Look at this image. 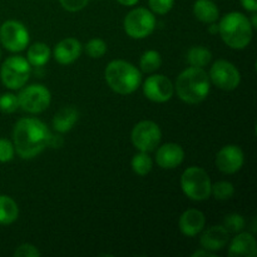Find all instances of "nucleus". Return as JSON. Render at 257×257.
<instances>
[{"instance_id":"obj_1","label":"nucleus","mask_w":257,"mask_h":257,"mask_svg":"<svg viewBox=\"0 0 257 257\" xmlns=\"http://www.w3.org/2000/svg\"><path fill=\"white\" fill-rule=\"evenodd\" d=\"M50 132L47 125L37 118H22L13 130V145L18 155L24 160L37 157L49 142Z\"/></svg>"},{"instance_id":"obj_2","label":"nucleus","mask_w":257,"mask_h":257,"mask_svg":"<svg viewBox=\"0 0 257 257\" xmlns=\"http://www.w3.org/2000/svg\"><path fill=\"white\" fill-rule=\"evenodd\" d=\"M210 77L203 68L190 67L183 70L176 80L175 89L181 100L188 104H197L205 100L210 93Z\"/></svg>"},{"instance_id":"obj_3","label":"nucleus","mask_w":257,"mask_h":257,"mask_svg":"<svg viewBox=\"0 0 257 257\" xmlns=\"http://www.w3.org/2000/svg\"><path fill=\"white\" fill-rule=\"evenodd\" d=\"M218 33L223 43L232 49H243L252 40L253 28L250 19L238 12L226 14L218 24Z\"/></svg>"},{"instance_id":"obj_4","label":"nucleus","mask_w":257,"mask_h":257,"mask_svg":"<svg viewBox=\"0 0 257 257\" xmlns=\"http://www.w3.org/2000/svg\"><path fill=\"white\" fill-rule=\"evenodd\" d=\"M105 82L113 92L127 95L136 92L142 82L141 72L125 60H113L104 70Z\"/></svg>"},{"instance_id":"obj_5","label":"nucleus","mask_w":257,"mask_h":257,"mask_svg":"<svg viewBox=\"0 0 257 257\" xmlns=\"http://www.w3.org/2000/svg\"><path fill=\"white\" fill-rule=\"evenodd\" d=\"M211 178L201 167H188L181 176V188L192 201H205L211 196Z\"/></svg>"},{"instance_id":"obj_6","label":"nucleus","mask_w":257,"mask_h":257,"mask_svg":"<svg viewBox=\"0 0 257 257\" xmlns=\"http://www.w3.org/2000/svg\"><path fill=\"white\" fill-rule=\"evenodd\" d=\"M30 73H32V65L29 64L27 58L14 55L4 60L0 69V77L5 87L15 90L27 84Z\"/></svg>"},{"instance_id":"obj_7","label":"nucleus","mask_w":257,"mask_h":257,"mask_svg":"<svg viewBox=\"0 0 257 257\" xmlns=\"http://www.w3.org/2000/svg\"><path fill=\"white\" fill-rule=\"evenodd\" d=\"M124 32L133 39H145L153 33L156 28V18L146 8L131 10L123 22Z\"/></svg>"},{"instance_id":"obj_8","label":"nucleus","mask_w":257,"mask_h":257,"mask_svg":"<svg viewBox=\"0 0 257 257\" xmlns=\"http://www.w3.org/2000/svg\"><path fill=\"white\" fill-rule=\"evenodd\" d=\"M18 102L23 110L32 114H38L44 112L49 107L52 102V94L44 85L32 84L20 90L18 94Z\"/></svg>"},{"instance_id":"obj_9","label":"nucleus","mask_w":257,"mask_h":257,"mask_svg":"<svg viewBox=\"0 0 257 257\" xmlns=\"http://www.w3.org/2000/svg\"><path fill=\"white\" fill-rule=\"evenodd\" d=\"M29 32L18 20H7L0 27V43L9 52H22L29 44Z\"/></svg>"},{"instance_id":"obj_10","label":"nucleus","mask_w":257,"mask_h":257,"mask_svg":"<svg viewBox=\"0 0 257 257\" xmlns=\"http://www.w3.org/2000/svg\"><path fill=\"white\" fill-rule=\"evenodd\" d=\"M162 132L157 123L153 120H142L132 130L131 140L140 152H152L160 145Z\"/></svg>"},{"instance_id":"obj_11","label":"nucleus","mask_w":257,"mask_h":257,"mask_svg":"<svg viewBox=\"0 0 257 257\" xmlns=\"http://www.w3.org/2000/svg\"><path fill=\"white\" fill-rule=\"evenodd\" d=\"M208 77L216 87L222 90L236 89L241 82V74L237 68L225 59L213 63Z\"/></svg>"},{"instance_id":"obj_12","label":"nucleus","mask_w":257,"mask_h":257,"mask_svg":"<svg viewBox=\"0 0 257 257\" xmlns=\"http://www.w3.org/2000/svg\"><path fill=\"white\" fill-rule=\"evenodd\" d=\"M143 93L152 102L165 103L173 97L175 85L165 75L155 74L148 77L143 83Z\"/></svg>"},{"instance_id":"obj_13","label":"nucleus","mask_w":257,"mask_h":257,"mask_svg":"<svg viewBox=\"0 0 257 257\" xmlns=\"http://www.w3.org/2000/svg\"><path fill=\"white\" fill-rule=\"evenodd\" d=\"M243 152L238 146L228 145L221 148L216 156V166L226 175H232L241 170L243 166Z\"/></svg>"},{"instance_id":"obj_14","label":"nucleus","mask_w":257,"mask_h":257,"mask_svg":"<svg viewBox=\"0 0 257 257\" xmlns=\"http://www.w3.org/2000/svg\"><path fill=\"white\" fill-rule=\"evenodd\" d=\"M185 151L177 143H166L156 153L157 165L163 170H173L183 162Z\"/></svg>"},{"instance_id":"obj_15","label":"nucleus","mask_w":257,"mask_h":257,"mask_svg":"<svg viewBox=\"0 0 257 257\" xmlns=\"http://www.w3.org/2000/svg\"><path fill=\"white\" fill-rule=\"evenodd\" d=\"M82 54V44L74 38H65L55 45L53 57L59 64L68 65L78 59Z\"/></svg>"},{"instance_id":"obj_16","label":"nucleus","mask_w":257,"mask_h":257,"mask_svg":"<svg viewBox=\"0 0 257 257\" xmlns=\"http://www.w3.org/2000/svg\"><path fill=\"white\" fill-rule=\"evenodd\" d=\"M228 238H230V233L223 226H212L202 233L200 243L205 250L216 252V251L222 250L227 245Z\"/></svg>"},{"instance_id":"obj_17","label":"nucleus","mask_w":257,"mask_h":257,"mask_svg":"<svg viewBox=\"0 0 257 257\" xmlns=\"http://www.w3.org/2000/svg\"><path fill=\"white\" fill-rule=\"evenodd\" d=\"M205 223L206 217L203 212H201L200 210H196V208H191V210L185 211L181 215L178 226H180V230L183 235L187 236V237H193L203 230Z\"/></svg>"},{"instance_id":"obj_18","label":"nucleus","mask_w":257,"mask_h":257,"mask_svg":"<svg viewBox=\"0 0 257 257\" xmlns=\"http://www.w3.org/2000/svg\"><path fill=\"white\" fill-rule=\"evenodd\" d=\"M257 255V243L250 232H238L231 242L228 256L231 257H255Z\"/></svg>"},{"instance_id":"obj_19","label":"nucleus","mask_w":257,"mask_h":257,"mask_svg":"<svg viewBox=\"0 0 257 257\" xmlns=\"http://www.w3.org/2000/svg\"><path fill=\"white\" fill-rule=\"evenodd\" d=\"M79 118V112L73 107H64L58 110L53 118V128L59 133H67L74 127Z\"/></svg>"},{"instance_id":"obj_20","label":"nucleus","mask_w":257,"mask_h":257,"mask_svg":"<svg viewBox=\"0 0 257 257\" xmlns=\"http://www.w3.org/2000/svg\"><path fill=\"white\" fill-rule=\"evenodd\" d=\"M193 14L200 22L211 24L220 17L218 8L212 0H196L193 4Z\"/></svg>"},{"instance_id":"obj_21","label":"nucleus","mask_w":257,"mask_h":257,"mask_svg":"<svg viewBox=\"0 0 257 257\" xmlns=\"http://www.w3.org/2000/svg\"><path fill=\"white\" fill-rule=\"evenodd\" d=\"M19 207L12 197L0 195V225H12L18 220Z\"/></svg>"},{"instance_id":"obj_22","label":"nucleus","mask_w":257,"mask_h":257,"mask_svg":"<svg viewBox=\"0 0 257 257\" xmlns=\"http://www.w3.org/2000/svg\"><path fill=\"white\" fill-rule=\"evenodd\" d=\"M50 49L44 43H35L29 47L27 53V60L33 67H43L50 59Z\"/></svg>"},{"instance_id":"obj_23","label":"nucleus","mask_w":257,"mask_h":257,"mask_svg":"<svg viewBox=\"0 0 257 257\" xmlns=\"http://www.w3.org/2000/svg\"><path fill=\"white\" fill-rule=\"evenodd\" d=\"M186 59H187L188 64L191 67L203 68L211 62V59H212V53L207 48L197 45V47H192L188 50Z\"/></svg>"},{"instance_id":"obj_24","label":"nucleus","mask_w":257,"mask_h":257,"mask_svg":"<svg viewBox=\"0 0 257 257\" xmlns=\"http://www.w3.org/2000/svg\"><path fill=\"white\" fill-rule=\"evenodd\" d=\"M161 65H162V58L157 50H147L141 57L140 67L142 72L153 73L160 69Z\"/></svg>"},{"instance_id":"obj_25","label":"nucleus","mask_w":257,"mask_h":257,"mask_svg":"<svg viewBox=\"0 0 257 257\" xmlns=\"http://www.w3.org/2000/svg\"><path fill=\"white\" fill-rule=\"evenodd\" d=\"M153 167L152 158L148 156L147 152H140L136 155L132 160V170L136 175L146 176L151 172Z\"/></svg>"},{"instance_id":"obj_26","label":"nucleus","mask_w":257,"mask_h":257,"mask_svg":"<svg viewBox=\"0 0 257 257\" xmlns=\"http://www.w3.org/2000/svg\"><path fill=\"white\" fill-rule=\"evenodd\" d=\"M233 193H235V187L232 183L227 182V181H218L211 186V195H213L216 200H230Z\"/></svg>"},{"instance_id":"obj_27","label":"nucleus","mask_w":257,"mask_h":257,"mask_svg":"<svg viewBox=\"0 0 257 257\" xmlns=\"http://www.w3.org/2000/svg\"><path fill=\"white\" fill-rule=\"evenodd\" d=\"M245 218L243 216L238 215V213H231V215L226 216L223 220V227L227 230L228 233H238L245 228Z\"/></svg>"},{"instance_id":"obj_28","label":"nucleus","mask_w":257,"mask_h":257,"mask_svg":"<svg viewBox=\"0 0 257 257\" xmlns=\"http://www.w3.org/2000/svg\"><path fill=\"white\" fill-rule=\"evenodd\" d=\"M85 52L90 58H102L107 53V44L103 39L93 38L85 45Z\"/></svg>"},{"instance_id":"obj_29","label":"nucleus","mask_w":257,"mask_h":257,"mask_svg":"<svg viewBox=\"0 0 257 257\" xmlns=\"http://www.w3.org/2000/svg\"><path fill=\"white\" fill-rule=\"evenodd\" d=\"M19 108V102H18V95L13 93H5L0 95V112L3 113H14Z\"/></svg>"},{"instance_id":"obj_30","label":"nucleus","mask_w":257,"mask_h":257,"mask_svg":"<svg viewBox=\"0 0 257 257\" xmlns=\"http://www.w3.org/2000/svg\"><path fill=\"white\" fill-rule=\"evenodd\" d=\"M14 145L7 138H0V162H10L14 158Z\"/></svg>"},{"instance_id":"obj_31","label":"nucleus","mask_w":257,"mask_h":257,"mask_svg":"<svg viewBox=\"0 0 257 257\" xmlns=\"http://www.w3.org/2000/svg\"><path fill=\"white\" fill-rule=\"evenodd\" d=\"M151 10L158 15H165L173 8L175 0H148Z\"/></svg>"},{"instance_id":"obj_32","label":"nucleus","mask_w":257,"mask_h":257,"mask_svg":"<svg viewBox=\"0 0 257 257\" xmlns=\"http://www.w3.org/2000/svg\"><path fill=\"white\" fill-rule=\"evenodd\" d=\"M42 253L32 243H23L15 250V257H39Z\"/></svg>"},{"instance_id":"obj_33","label":"nucleus","mask_w":257,"mask_h":257,"mask_svg":"<svg viewBox=\"0 0 257 257\" xmlns=\"http://www.w3.org/2000/svg\"><path fill=\"white\" fill-rule=\"evenodd\" d=\"M59 2L65 10L75 13L84 9L88 3H89V0H59Z\"/></svg>"},{"instance_id":"obj_34","label":"nucleus","mask_w":257,"mask_h":257,"mask_svg":"<svg viewBox=\"0 0 257 257\" xmlns=\"http://www.w3.org/2000/svg\"><path fill=\"white\" fill-rule=\"evenodd\" d=\"M241 4L246 10L251 13L257 12V0H241Z\"/></svg>"},{"instance_id":"obj_35","label":"nucleus","mask_w":257,"mask_h":257,"mask_svg":"<svg viewBox=\"0 0 257 257\" xmlns=\"http://www.w3.org/2000/svg\"><path fill=\"white\" fill-rule=\"evenodd\" d=\"M200 256H211V257H213V256H215V253L211 252V251H208V250H205V248H202V250H200V251H196V252L192 253V257H200Z\"/></svg>"},{"instance_id":"obj_36","label":"nucleus","mask_w":257,"mask_h":257,"mask_svg":"<svg viewBox=\"0 0 257 257\" xmlns=\"http://www.w3.org/2000/svg\"><path fill=\"white\" fill-rule=\"evenodd\" d=\"M117 2L119 3V4L125 5V7H133V5L137 4L140 0H117Z\"/></svg>"},{"instance_id":"obj_37","label":"nucleus","mask_w":257,"mask_h":257,"mask_svg":"<svg viewBox=\"0 0 257 257\" xmlns=\"http://www.w3.org/2000/svg\"><path fill=\"white\" fill-rule=\"evenodd\" d=\"M208 32H210L211 34H217V33H218V25L215 24V23H211V25L208 27Z\"/></svg>"},{"instance_id":"obj_38","label":"nucleus","mask_w":257,"mask_h":257,"mask_svg":"<svg viewBox=\"0 0 257 257\" xmlns=\"http://www.w3.org/2000/svg\"><path fill=\"white\" fill-rule=\"evenodd\" d=\"M250 24H251V27L253 28V29H256V28H257V15H256V12L252 14V18H251V20H250Z\"/></svg>"},{"instance_id":"obj_39","label":"nucleus","mask_w":257,"mask_h":257,"mask_svg":"<svg viewBox=\"0 0 257 257\" xmlns=\"http://www.w3.org/2000/svg\"><path fill=\"white\" fill-rule=\"evenodd\" d=\"M0 59H2V50H0Z\"/></svg>"}]
</instances>
